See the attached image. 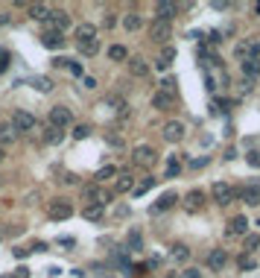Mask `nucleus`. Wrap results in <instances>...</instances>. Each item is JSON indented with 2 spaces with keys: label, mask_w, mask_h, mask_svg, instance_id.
<instances>
[{
  "label": "nucleus",
  "mask_w": 260,
  "mask_h": 278,
  "mask_svg": "<svg viewBox=\"0 0 260 278\" xmlns=\"http://www.w3.org/2000/svg\"><path fill=\"white\" fill-rule=\"evenodd\" d=\"M131 161H134L137 167H152V164L158 161V153H155L149 144H137V147L131 150Z\"/></svg>",
  "instance_id": "obj_1"
},
{
  "label": "nucleus",
  "mask_w": 260,
  "mask_h": 278,
  "mask_svg": "<svg viewBox=\"0 0 260 278\" xmlns=\"http://www.w3.org/2000/svg\"><path fill=\"white\" fill-rule=\"evenodd\" d=\"M211 196H214V202H217V205H231V202H234V196H237V187L225 185V182H217L214 190H211Z\"/></svg>",
  "instance_id": "obj_2"
},
{
  "label": "nucleus",
  "mask_w": 260,
  "mask_h": 278,
  "mask_svg": "<svg viewBox=\"0 0 260 278\" xmlns=\"http://www.w3.org/2000/svg\"><path fill=\"white\" fill-rule=\"evenodd\" d=\"M170 35H173V24H170V21H158V18H155V21L149 24V38H152L155 44H164Z\"/></svg>",
  "instance_id": "obj_3"
},
{
  "label": "nucleus",
  "mask_w": 260,
  "mask_h": 278,
  "mask_svg": "<svg viewBox=\"0 0 260 278\" xmlns=\"http://www.w3.org/2000/svg\"><path fill=\"white\" fill-rule=\"evenodd\" d=\"M47 217L50 220H67V217H73V205L67 199H53L47 205Z\"/></svg>",
  "instance_id": "obj_4"
},
{
  "label": "nucleus",
  "mask_w": 260,
  "mask_h": 278,
  "mask_svg": "<svg viewBox=\"0 0 260 278\" xmlns=\"http://www.w3.org/2000/svg\"><path fill=\"white\" fill-rule=\"evenodd\" d=\"M246 228H249V220H246L243 214H237V217L228 220L225 234H228V237H246Z\"/></svg>",
  "instance_id": "obj_5"
},
{
  "label": "nucleus",
  "mask_w": 260,
  "mask_h": 278,
  "mask_svg": "<svg viewBox=\"0 0 260 278\" xmlns=\"http://www.w3.org/2000/svg\"><path fill=\"white\" fill-rule=\"evenodd\" d=\"M70 120H73V114H70V109H67V106H53V109H50V123L56 126V129L67 126Z\"/></svg>",
  "instance_id": "obj_6"
},
{
  "label": "nucleus",
  "mask_w": 260,
  "mask_h": 278,
  "mask_svg": "<svg viewBox=\"0 0 260 278\" xmlns=\"http://www.w3.org/2000/svg\"><path fill=\"white\" fill-rule=\"evenodd\" d=\"M33 126H35V117L30 111H15V114H12V129H15V132H30Z\"/></svg>",
  "instance_id": "obj_7"
},
{
  "label": "nucleus",
  "mask_w": 260,
  "mask_h": 278,
  "mask_svg": "<svg viewBox=\"0 0 260 278\" xmlns=\"http://www.w3.org/2000/svg\"><path fill=\"white\" fill-rule=\"evenodd\" d=\"M237 196H240L246 205H260V185H258V182H252V185L240 187V190H237Z\"/></svg>",
  "instance_id": "obj_8"
},
{
  "label": "nucleus",
  "mask_w": 260,
  "mask_h": 278,
  "mask_svg": "<svg viewBox=\"0 0 260 278\" xmlns=\"http://www.w3.org/2000/svg\"><path fill=\"white\" fill-rule=\"evenodd\" d=\"M164 141H170V144H178L181 138H184V123H178V120H170V123L164 126Z\"/></svg>",
  "instance_id": "obj_9"
},
{
  "label": "nucleus",
  "mask_w": 260,
  "mask_h": 278,
  "mask_svg": "<svg viewBox=\"0 0 260 278\" xmlns=\"http://www.w3.org/2000/svg\"><path fill=\"white\" fill-rule=\"evenodd\" d=\"M73 38H76V44L97 41V27H94V24H79V27L73 30Z\"/></svg>",
  "instance_id": "obj_10"
},
{
  "label": "nucleus",
  "mask_w": 260,
  "mask_h": 278,
  "mask_svg": "<svg viewBox=\"0 0 260 278\" xmlns=\"http://www.w3.org/2000/svg\"><path fill=\"white\" fill-rule=\"evenodd\" d=\"M50 30H56V32H65L67 27H70V18H67L62 9H50Z\"/></svg>",
  "instance_id": "obj_11"
},
{
  "label": "nucleus",
  "mask_w": 260,
  "mask_h": 278,
  "mask_svg": "<svg viewBox=\"0 0 260 278\" xmlns=\"http://www.w3.org/2000/svg\"><path fill=\"white\" fill-rule=\"evenodd\" d=\"M184 208H187L190 214L202 211V208H205V193H202V190H190V193L184 196Z\"/></svg>",
  "instance_id": "obj_12"
},
{
  "label": "nucleus",
  "mask_w": 260,
  "mask_h": 278,
  "mask_svg": "<svg viewBox=\"0 0 260 278\" xmlns=\"http://www.w3.org/2000/svg\"><path fill=\"white\" fill-rule=\"evenodd\" d=\"M155 12H158V21H173V18H175V12H178V3L158 0V3H155Z\"/></svg>",
  "instance_id": "obj_13"
},
{
  "label": "nucleus",
  "mask_w": 260,
  "mask_h": 278,
  "mask_svg": "<svg viewBox=\"0 0 260 278\" xmlns=\"http://www.w3.org/2000/svg\"><path fill=\"white\" fill-rule=\"evenodd\" d=\"M85 199H91V202H97L99 208H102V205H105V202L111 199V193H108L105 187L94 185V187H88V190H85Z\"/></svg>",
  "instance_id": "obj_14"
},
{
  "label": "nucleus",
  "mask_w": 260,
  "mask_h": 278,
  "mask_svg": "<svg viewBox=\"0 0 260 278\" xmlns=\"http://www.w3.org/2000/svg\"><path fill=\"white\" fill-rule=\"evenodd\" d=\"M41 44L50 47V50H59V47H65V35L56 32V30H47L44 35H41Z\"/></svg>",
  "instance_id": "obj_15"
},
{
  "label": "nucleus",
  "mask_w": 260,
  "mask_h": 278,
  "mask_svg": "<svg viewBox=\"0 0 260 278\" xmlns=\"http://www.w3.org/2000/svg\"><path fill=\"white\" fill-rule=\"evenodd\" d=\"M228 264V255H225V249H214L211 255H208V267L214 270V273H219L222 267Z\"/></svg>",
  "instance_id": "obj_16"
},
{
  "label": "nucleus",
  "mask_w": 260,
  "mask_h": 278,
  "mask_svg": "<svg viewBox=\"0 0 260 278\" xmlns=\"http://www.w3.org/2000/svg\"><path fill=\"white\" fill-rule=\"evenodd\" d=\"M175 202H178V196H175L173 190H167V193H164L161 199H158V202L152 205V214H161V211H170V208H173Z\"/></svg>",
  "instance_id": "obj_17"
},
{
  "label": "nucleus",
  "mask_w": 260,
  "mask_h": 278,
  "mask_svg": "<svg viewBox=\"0 0 260 278\" xmlns=\"http://www.w3.org/2000/svg\"><path fill=\"white\" fill-rule=\"evenodd\" d=\"M30 15L35 21H47L50 18V6L47 3H30Z\"/></svg>",
  "instance_id": "obj_18"
},
{
  "label": "nucleus",
  "mask_w": 260,
  "mask_h": 278,
  "mask_svg": "<svg viewBox=\"0 0 260 278\" xmlns=\"http://www.w3.org/2000/svg\"><path fill=\"white\" fill-rule=\"evenodd\" d=\"M123 27H126V30H129V32H137V30H140V27H143V18H140L137 12H129V15L123 18Z\"/></svg>",
  "instance_id": "obj_19"
},
{
  "label": "nucleus",
  "mask_w": 260,
  "mask_h": 278,
  "mask_svg": "<svg viewBox=\"0 0 260 278\" xmlns=\"http://www.w3.org/2000/svg\"><path fill=\"white\" fill-rule=\"evenodd\" d=\"M129 73L131 76H146L149 73V64L143 59H129Z\"/></svg>",
  "instance_id": "obj_20"
},
{
  "label": "nucleus",
  "mask_w": 260,
  "mask_h": 278,
  "mask_svg": "<svg viewBox=\"0 0 260 278\" xmlns=\"http://www.w3.org/2000/svg\"><path fill=\"white\" fill-rule=\"evenodd\" d=\"M108 59H111V62H126L129 53H126L123 44H111V47H108Z\"/></svg>",
  "instance_id": "obj_21"
},
{
  "label": "nucleus",
  "mask_w": 260,
  "mask_h": 278,
  "mask_svg": "<svg viewBox=\"0 0 260 278\" xmlns=\"http://www.w3.org/2000/svg\"><path fill=\"white\" fill-rule=\"evenodd\" d=\"M129 190H134V179L129 173H120L117 176V193H129Z\"/></svg>",
  "instance_id": "obj_22"
},
{
  "label": "nucleus",
  "mask_w": 260,
  "mask_h": 278,
  "mask_svg": "<svg viewBox=\"0 0 260 278\" xmlns=\"http://www.w3.org/2000/svg\"><path fill=\"white\" fill-rule=\"evenodd\" d=\"M152 187H155V179H152V176H143L140 182H134V193H137V196H143V193H146V190H152Z\"/></svg>",
  "instance_id": "obj_23"
},
{
  "label": "nucleus",
  "mask_w": 260,
  "mask_h": 278,
  "mask_svg": "<svg viewBox=\"0 0 260 278\" xmlns=\"http://www.w3.org/2000/svg\"><path fill=\"white\" fill-rule=\"evenodd\" d=\"M243 73H246V76H258L260 73V59H246V62H243Z\"/></svg>",
  "instance_id": "obj_24"
},
{
  "label": "nucleus",
  "mask_w": 260,
  "mask_h": 278,
  "mask_svg": "<svg viewBox=\"0 0 260 278\" xmlns=\"http://www.w3.org/2000/svg\"><path fill=\"white\" fill-rule=\"evenodd\" d=\"M82 214H85V220H88V222H99V220H102V208H99V205H88Z\"/></svg>",
  "instance_id": "obj_25"
},
{
  "label": "nucleus",
  "mask_w": 260,
  "mask_h": 278,
  "mask_svg": "<svg viewBox=\"0 0 260 278\" xmlns=\"http://www.w3.org/2000/svg\"><path fill=\"white\" fill-rule=\"evenodd\" d=\"M114 176H117V167H111V164H105V167H99V170H97V182L114 179Z\"/></svg>",
  "instance_id": "obj_26"
},
{
  "label": "nucleus",
  "mask_w": 260,
  "mask_h": 278,
  "mask_svg": "<svg viewBox=\"0 0 260 278\" xmlns=\"http://www.w3.org/2000/svg\"><path fill=\"white\" fill-rule=\"evenodd\" d=\"M170 103H173V100H170L167 94H161V91L152 97V106H155V109H161V111H167V109H170Z\"/></svg>",
  "instance_id": "obj_27"
},
{
  "label": "nucleus",
  "mask_w": 260,
  "mask_h": 278,
  "mask_svg": "<svg viewBox=\"0 0 260 278\" xmlns=\"http://www.w3.org/2000/svg\"><path fill=\"white\" fill-rule=\"evenodd\" d=\"M161 94H167L170 100H175V79H173V76H167L161 82Z\"/></svg>",
  "instance_id": "obj_28"
},
{
  "label": "nucleus",
  "mask_w": 260,
  "mask_h": 278,
  "mask_svg": "<svg viewBox=\"0 0 260 278\" xmlns=\"http://www.w3.org/2000/svg\"><path fill=\"white\" fill-rule=\"evenodd\" d=\"M79 53H82V56H97V53H99V41H88V44H79Z\"/></svg>",
  "instance_id": "obj_29"
},
{
  "label": "nucleus",
  "mask_w": 260,
  "mask_h": 278,
  "mask_svg": "<svg viewBox=\"0 0 260 278\" xmlns=\"http://www.w3.org/2000/svg\"><path fill=\"white\" fill-rule=\"evenodd\" d=\"M173 258H175V261H187V258H190V249L184 246V243H175V246H173Z\"/></svg>",
  "instance_id": "obj_30"
},
{
  "label": "nucleus",
  "mask_w": 260,
  "mask_h": 278,
  "mask_svg": "<svg viewBox=\"0 0 260 278\" xmlns=\"http://www.w3.org/2000/svg\"><path fill=\"white\" fill-rule=\"evenodd\" d=\"M62 138H65V135H62V129H56V126H50V129H47V144H62Z\"/></svg>",
  "instance_id": "obj_31"
},
{
  "label": "nucleus",
  "mask_w": 260,
  "mask_h": 278,
  "mask_svg": "<svg viewBox=\"0 0 260 278\" xmlns=\"http://www.w3.org/2000/svg\"><path fill=\"white\" fill-rule=\"evenodd\" d=\"M15 141V129L12 126H0V144H12Z\"/></svg>",
  "instance_id": "obj_32"
},
{
  "label": "nucleus",
  "mask_w": 260,
  "mask_h": 278,
  "mask_svg": "<svg viewBox=\"0 0 260 278\" xmlns=\"http://www.w3.org/2000/svg\"><path fill=\"white\" fill-rule=\"evenodd\" d=\"M243 246H246V252H255V249L260 246V234H246Z\"/></svg>",
  "instance_id": "obj_33"
},
{
  "label": "nucleus",
  "mask_w": 260,
  "mask_h": 278,
  "mask_svg": "<svg viewBox=\"0 0 260 278\" xmlns=\"http://www.w3.org/2000/svg\"><path fill=\"white\" fill-rule=\"evenodd\" d=\"M88 135H91V126H85V123H79L73 129V138H76V141H85Z\"/></svg>",
  "instance_id": "obj_34"
},
{
  "label": "nucleus",
  "mask_w": 260,
  "mask_h": 278,
  "mask_svg": "<svg viewBox=\"0 0 260 278\" xmlns=\"http://www.w3.org/2000/svg\"><path fill=\"white\" fill-rule=\"evenodd\" d=\"M173 56H175V50H173V47H167V50H164V53H161V59H158V67H161V70H164L167 64L173 62Z\"/></svg>",
  "instance_id": "obj_35"
},
{
  "label": "nucleus",
  "mask_w": 260,
  "mask_h": 278,
  "mask_svg": "<svg viewBox=\"0 0 260 278\" xmlns=\"http://www.w3.org/2000/svg\"><path fill=\"white\" fill-rule=\"evenodd\" d=\"M140 243H143L140 231H137V228H131V231H129V246H131V249H140Z\"/></svg>",
  "instance_id": "obj_36"
},
{
  "label": "nucleus",
  "mask_w": 260,
  "mask_h": 278,
  "mask_svg": "<svg viewBox=\"0 0 260 278\" xmlns=\"http://www.w3.org/2000/svg\"><path fill=\"white\" fill-rule=\"evenodd\" d=\"M178 170H181V161H178V158H170V164H167V176H178Z\"/></svg>",
  "instance_id": "obj_37"
},
{
  "label": "nucleus",
  "mask_w": 260,
  "mask_h": 278,
  "mask_svg": "<svg viewBox=\"0 0 260 278\" xmlns=\"http://www.w3.org/2000/svg\"><path fill=\"white\" fill-rule=\"evenodd\" d=\"M240 267H243V270H255V267H258V261H255L252 255H243V258H240Z\"/></svg>",
  "instance_id": "obj_38"
},
{
  "label": "nucleus",
  "mask_w": 260,
  "mask_h": 278,
  "mask_svg": "<svg viewBox=\"0 0 260 278\" xmlns=\"http://www.w3.org/2000/svg\"><path fill=\"white\" fill-rule=\"evenodd\" d=\"M33 82H35L38 91H53V82H50V79H41V76H38V79H33Z\"/></svg>",
  "instance_id": "obj_39"
},
{
  "label": "nucleus",
  "mask_w": 260,
  "mask_h": 278,
  "mask_svg": "<svg viewBox=\"0 0 260 278\" xmlns=\"http://www.w3.org/2000/svg\"><path fill=\"white\" fill-rule=\"evenodd\" d=\"M105 141H108L111 147H123V138H117L114 132H108V135H105Z\"/></svg>",
  "instance_id": "obj_40"
},
{
  "label": "nucleus",
  "mask_w": 260,
  "mask_h": 278,
  "mask_svg": "<svg viewBox=\"0 0 260 278\" xmlns=\"http://www.w3.org/2000/svg\"><path fill=\"white\" fill-rule=\"evenodd\" d=\"M249 164H252V167H260V153H258V150L249 153Z\"/></svg>",
  "instance_id": "obj_41"
},
{
  "label": "nucleus",
  "mask_w": 260,
  "mask_h": 278,
  "mask_svg": "<svg viewBox=\"0 0 260 278\" xmlns=\"http://www.w3.org/2000/svg\"><path fill=\"white\" fill-rule=\"evenodd\" d=\"M30 252H33V249H27V246H18V249H12V255H15V258H27Z\"/></svg>",
  "instance_id": "obj_42"
},
{
  "label": "nucleus",
  "mask_w": 260,
  "mask_h": 278,
  "mask_svg": "<svg viewBox=\"0 0 260 278\" xmlns=\"http://www.w3.org/2000/svg\"><path fill=\"white\" fill-rule=\"evenodd\" d=\"M6 67H9V53L0 50V70H6Z\"/></svg>",
  "instance_id": "obj_43"
},
{
  "label": "nucleus",
  "mask_w": 260,
  "mask_h": 278,
  "mask_svg": "<svg viewBox=\"0 0 260 278\" xmlns=\"http://www.w3.org/2000/svg\"><path fill=\"white\" fill-rule=\"evenodd\" d=\"M178 278H202V273L199 270H187V273H181Z\"/></svg>",
  "instance_id": "obj_44"
},
{
  "label": "nucleus",
  "mask_w": 260,
  "mask_h": 278,
  "mask_svg": "<svg viewBox=\"0 0 260 278\" xmlns=\"http://www.w3.org/2000/svg\"><path fill=\"white\" fill-rule=\"evenodd\" d=\"M15 278H30V270H27V267H18V270H15Z\"/></svg>",
  "instance_id": "obj_45"
},
{
  "label": "nucleus",
  "mask_w": 260,
  "mask_h": 278,
  "mask_svg": "<svg viewBox=\"0 0 260 278\" xmlns=\"http://www.w3.org/2000/svg\"><path fill=\"white\" fill-rule=\"evenodd\" d=\"M70 73H73V76H82V67H79L76 62H70Z\"/></svg>",
  "instance_id": "obj_46"
},
{
  "label": "nucleus",
  "mask_w": 260,
  "mask_h": 278,
  "mask_svg": "<svg viewBox=\"0 0 260 278\" xmlns=\"http://www.w3.org/2000/svg\"><path fill=\"white\" fill-rule=\"evenodd\" d=\"M126 214H129V208H126V205H120V208L114 211V217H126Z\"/></svg>",
  "instance_id": "obj_47"
},
{
  "label": "nucleus",
  "mask_w": 260,
  "mask_h": 278,
  "mask_svg": "<svg viewBox=\"0 0 260 278\" xmlns=\"http://www.w3.org/2000/svg\"><path fill=\"white\" fill-rule=\"evenodd\" d=\"M3 158H6V150H3V147H0V161H3Z\"/></svg>",
  "instance_id": "obj_48"
},
{
  "label": "nucleus",
  "mask_w": 260,
  "mask_h": 278,
  "mask_svg": "<svg viewBox=\"0 0 260 278\" xmlns=\"http://www.w3.org/2000/svg\"><path fill=\"white\" fill-rule=\"evenodd\" d=\"M0 278H15V273H6V276H0Z\"/></svg>",
  "instance_id": "obj_49"
},
{
  "label": "nucleus",
  "mask_w": 260,
  "mask_h": 278,
  "mask_svg": "<svg viewBox=\"0 0 260 278\" xmlns=\"http://www.w3.org/2000/svg\"><path fill=\"white\" fill-rule=\"evenodd\" d=\"M255 12H258V15H260V3H255Z\"/></svg>",
  "instance_id": "obj_50"
}]
</instances>
